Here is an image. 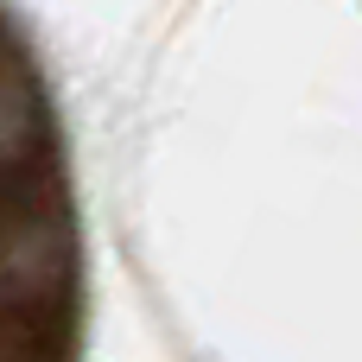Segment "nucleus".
I'll list each match as a JSON object with an SVG mask.
<instances>
[{"instance_id": "nucleus-1", "label": "nucleus", "mask_w": 362, "mask_h": 362, "mask_svg": "<svg viewBox=\"0 0 362 362\" xmlns=\"http://www.w3.org/2000/svg\"><path fill=\"white\" fill-rule=\"evenodd\" d=\"M76 204L51 89L0 6V362H76Z\"/></svg>"}]
</instances>
